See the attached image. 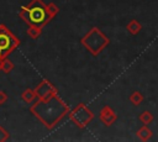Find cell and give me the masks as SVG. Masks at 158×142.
Returning a JSON list of instances; mask_svg holds the SVG:
<instances>
[{
	"instance_id": "7a4b0ae2",
	"label": "cell",
	"mask_w": 158,
	"mask_h": 142,
	"mask_svg": "<svg viewBox=\"0 0 158 142\" xmlns=\"http://www.w3.org/2000/svg\"><path fill=\"white\" fill-rule=\"evenodd\" d=\"M11 43H12V41L9 35H6V33L0 35V52L7 51L11 47Z\"/></svg>"
},
{
	"instance_id": "6da1fadb",
	"label": "cell",
	"mask_w": 158,
	"mask_h": 142,
	"mask_svg": "<svg viewBox=\"0 0 158 142\" xmlns=\"http://www.w3.org/2000/svg\"><path fill=\"white\" fill-rule=\"evenodd\" d=\"M28 17L32 22H41L43 21L44 19V11L40 7H35V9H31L30 12H28Z\"/></svg>"
}]
</instances>
